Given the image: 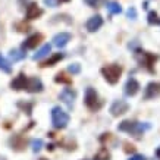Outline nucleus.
<instances>
[{"label":"nucleus","mask_w":160,"mask_h":160,"mask_svg":"<svg viewBox=\"0 0 160 160\" xmlns=\"http://www.w3.org/2000/svg\"><path fill=\"white\" fill-rule=\"evenodd\" d=\"M102 73L104 79H106L109 84H116L119 79H121V75H122V68L119 65H107V66H103L102 68Z\"/></svg>","instance_id":"nucleus-3"},{"label":"nucleus","mask_w":160,"mask_h":160,"mask_svg":"<svg viewBox=\"0 0 160 160\" xmlns=\"http://www.w3.org/2000/svg\"><path fill=\"white\" fill-rule=\"evenodd\" d=\"M54 82L58 84H66V85H69V84H72V79L69 77H66V73L65 72H59L56 77H54Z\"/></svg>","instance_id":"nucleus-21"},{"label":"nucleus","mask_w":160,"mask_h":160,"mask_svg":"<svg viewBox=\"0 0 160 160\" xmlns=\"http://www.w3.org/2000/svg\"><path fill=\"white\" fill-rule=\"evenodd\" d=\"M160 96V85L157 82H150L147 84L146 91H144V100H151Z\"/></svg>","instance_id":"nucleus-11"},{"label":"nucleus","mask_w":160,"mask_h":160,"mask_svg":"<svg viewBox=\"0 0 160 160\" xmlns=\"http://www.w3.org/2000/svg\"><path fill=\"white\" fill-rule=\"evenodd\" d=\"M43 34H40V32H37V34H32L29 35L28 38L24 41V44H22V50H31V49H35L37 46H38L41 41H43Z\"/></svg>","instance_id":"nucleus-10"},{"label":"nucleus","mask_w":160,"mask_h":160,"mask_svg":"<svg viewBox=\"0 0 160 160\" xmlns=\"http://www.w3.org/2000/svg\"><path fill=\"white\" fill-rule=\"evenodd\" d=\"M137 58H138V60H140V63L142 66H146L148 71L153 72V65H154L156 59H157L156 56L147 53V52H138V53H137Z\"/></svg>","instance_id":"nucleus-6"},{"label":"nucleus","mask_w":160,"mask_h":160,"mask_svg":"<svg viewBox=\"0 0 160 160\" xmlns=\"http://www.w3.org/2000/svg\"><path fill=\"white\" fill-rule=\"evenodd\" d=\"M110 154H109V151L106 148H102V150L98 151V154L94 157V160H109Z\"/></svg>","instance_id":"nucleus-25"},{"label":"nucleus","mask_w":160,"mask_h":160,"mask_svg":"<svg viewBox=\"0 0 160 160\" xmlns=\"http://www.w3.org/2000/svg\"><path fill=\"white\" fill-rule=\"evenodd\" d=\"M102 25H103V18L100 15H94V16H91L87 21L85 27H87V29L90 32H96V31H98V29L102 28Z\"/></svg>","instance_id":"nucleus-14"},{"label":"nucleus","mask_w":160,"mask_h":160,"mask_svg":"<svg viewBox=\"0 0 160 160\" xmlns=\"http://www.w3.org/2000/svg\"><path fill=\"white\" fill-rule=\"evenodd\" d=\"M0 71H3V72H6V73L12 72V66H10V63L8 62L2 54H0Z\"/></svg>","instance_id":"nucleus-23"},{"label":"nucleus","mask_w":160,"mask_h":160,"mask_svg":"<svg viewBox=\"0 0 160 160\" xmlns=\"http://www.w3.org/2000/svg\"><path fill=\"white\" fill-rule=\"evenodd\" d=\"M156 156H157V159L160 160V147L157 148V150H156Z\"/></svg>","instance_id":"nucleus-33"},{"label":"nucleus","mask_w":160,"mask_h":160,"mask_svg":"<svg viewBox=\"0 0 160 160\" xmlns=\"http://www.w3.org/2000/svg\"><path fill=\"white\" fill-rule=\"evenodd\" d=\"M31 146H32V151H34V153H38V151L43 148L44 142H43V140H41V138H38V140L32 141V144H31Z\"/></svg>","instance_id":"nucleus-26"},{"label":"nucleus","mask_w":160,"mask_h":160,"mask_svg":"<svg viewBox=\"0 0 160 160\" xmlns=\"http://www.w3.org/2000/svg\"><path fill=\"white\" fill-rule=\"evenodd\" d=\"M9 144L10 147L13 148V150H24L25 146H27V138H24L22 135H19V134H16V135H12L9 140Z\"/></svg>","instance_id":"nucleus-15"},{"label":"nucleus","mask_w":160,"mask_h":160,"mask_svg":"<svg viewBox=\"0 0 160 160\" xmlns=\"http://www.w3.org/2000/svg\"><path fill=\"white\" fill-rule=\"evenodd\" d=\"M68 2H71V0H44V3L50 8H56V6L62 5V3H68Z\"/></svg>","instance_id":"nucleus-27"},{"label":"nucleus","mask_w":160,"mask_h":160,"mask_svg":"<svg viewBox=\"0 0 160 160\" xmlns=\"http://www.w3.org/2000/svg\"><path fill=\"white\" fill-rule=\"evenodd\" d=\"M126 16H128V18H129V19H137V9L135 8H129V9H128V12H126Z\"/></svg>","instance_id":"nucleus-29"},{"label":"nucleus","mask_w":160,"mask_h":160,"mask_svg":"<svg viewBox=\"0 0 160 160\" xmlns=\"http://www.w3.org/2000/svg\"><path fill=\"white\" fill-rule=\"evenodd\" d=\"M71 38H72V35L69 32H59L53 37V46H56L58 49H63L71 41Z\"/></svg>","instance_id":"nucleus-13"},{"label":"nucleus","mask_w":160,"mask_h":160,"mask_svg":"<svg viewBox=\"0 0 160 160\" xmlns=\"http://www.w3.org/2000/svg\"><path fill=\"white\" fill-rule=\"evenodd\" d=\"M63 58H65V54H63V53H54V54H52V56H50L46 62L41 63V66H43V68H50V66H54V65H56L58 62H60Z\"/></svg>","instance_id":"nucleus-17"},{"label":"nucleus","mask_w":160,"mask_h":160,"mask_svg":"<svg viewBox=\"0 0 160 160\" xmlns=\"http://www.w3.org/2000/svg\"><path fill=\"white\" fill-rule=\"evenodd\" d=\"M9 56H10V59H12L13 62H19V60L25 59L27 53H25V50H18V49H15V50H10Z\"/></svg>","instance_id":"nucleus-20"},{"label":"nucleus","mask_w":160,"mask_h":160,"mask_svg":"<svg viewBox=\"0 0 160 160\" xmlns=\"http://www.w3.org/2000/svg\"><path fill=\"white\" fill-rule=\"evenodd\" d=\"M84 103H85V106L90 109V110H98L100 107H102V100L98 97L97 91L94 90L92 87H88L85 90V96H84Z\"/></svg>","instance_id":"nucleus-4"},{"label":"nucleus","mask_w":160,"mask_h":160,"mask_svg":"<svg viewBox=\"0 0 160 160\" xmlns=\"http://www.w3.org/2000/svg\"><path fill=\"white\" fill-rule=\"evenodd\" d=\"M50 50H52V46H50V44H44L43 47L32 56V59H34V60H41V59L46 58V56L50 53Z\"/></svg>","instance_id":"nucleus-18"},{"label":"nucleus","mask_w":160,"mask_h":160,"mask_svg":"<svg viewBox=\"0 0 160 160\" xmlns=\"http://www.w3.org/2000/svg\"><path fill=\"white\" fill-rule=\"evenodd\" d=\"M98 2H100V0H84V3H87L90 8H96V6L98 5Z\"/></svg>","instance_id":"nucleus-31"},{"label":"nucleus","mask_w":160,"mask_h":160,"mask_svg":"<svg viewBox=\"0 0 160 160\" xmlns=\"http://www.w3.org/2000/svg\"><path fill=\"white\" fill-rule=\"evenodd\" d=\"M52 123L56 129H65L69 123V115L59 106L52 109Z\"/></svg>","instance_id":"nucleus-2"},{"label":"nucleus","mask_w":160,"mask_h":160,"mask_svg":"<svg viewBox=\"0 0 160 160\" xmlns=\"http://www.w3.org/2000/svg\"><path fill=\"white\" fill-rule=\"evenodd\" d=\"M16 28H18L19 32H27V31L29 29V25L25 24V22H22V24H16Z\"/></svg>","instance_id":"nucleus-30"},{"label":"nucleus","mask_w":160,"mask_h":160,"mask_svg":"<svg viewBox=\"0 0 160 160\" xmlns=\"http://www.w3.org/2000/svg\"><path fill=\"white\" fill-rule=\"evenodd\" d=\"M128 110H129V104H128L125 100H115L110 106V113L113 115V116L125 115Z\"/></svg>","instance_id":"nucleus-5"},{"label":"nucleus","mask_w":160,"mask_h":160,"mask_svg":"<svg viewBox=\"0 0 160 160\" xmlns=\"http://www.w3.org/2000/svg\"><path fill=\"white\" fill-rule=\"evenodd\" d=\"M38 160H49V159H46V157H40Z\"/></svg>","instance_id":"nucleus-34"},{"label":"nucleus","mask_w":160,"mask_h":160,"mask_svg":"<svg viewBox=\"0 0 160 160\" xmlns=\"http://www.w3.org/2000/svg\"><path fill=\"white\" fill-rule=\"evenodd\" d=\"M43 88H44V85L40 78H37V77L28 78V85H27V91L28 92H41Z\"/></svg>","instance_id":"nucleus-16"},{"label":"nucleus","mask_w":160,"mask_h":160,"mask_svg":"<svg viewBox=\"0 0 160 160\" xmlns=\"http://www.w3.org/2000/svg\"><path fill=\"white\" fill-rule=\"evenodd\" d=\"M59 98H60L69 109H72L73 103H75V98H77V92L73 91L72 88H65V90L59 94Z\"/></svg>","instance_id":"nucleus-8"},{"label":"nucleus","mask_w":160,"mask_h":160,"mask_svg":"<svg viewBox=\"0 0 160 160\" xmlns=\"http://www.w3.org/2000/svg\"><path fill=\"white\" fill-rule=\"evenodd\" d=\"M68 72H71L72 75H75V73H79V72H81V66H79L78 63H72V65H69Z\"/></svg>","instance_id":"nucleus-28"},{"label":"nucleus","mask_w":160,"mask_h":160,"mask_svg":"<svg viewBox=\"0 0 160 160\" xmlns=\"http://www.w3.org/2000/svg\"><path fill=\"white\" fill-rule=\"evenodd\" d=\"M147 21H148V24H150V25H153V24L160 25L159 15H157V12H154V10H151L150 13H148V18H147Z\"/></svg>","instance_id":"nucleus-24"},{"label":"nucleus","mask_w":160,"mask_h":160,"mask_svg":"<svg viewBox=\"0 0 160 160\" xmlns=\"http://www.w3.org/2000/svg\"><path fill=\"white\" fill-rule=\"evenodd\" d=\"M128 160H146V157L141 156V154H134V156H131Z\"/></svg>","instance_id":"nucleus-32"},{"label":"nucleus","mask_w":160,"mask_h":160,"mask_svg":"<svg viewBox=\"0 0 160 160\" xmlns=\"http://www.w3.org/2000/svg\"><path fill=\"white\" fill-rule=\"evenodd\" d=\"M27 85H28V77L24 75L22 72L15 78V79H12V82H10V88L15 90V91H22V90H27Z\"/></svg>","instance_id":"nucleus-9"},{"label":"nucleus","mask_w":160,"mask_h":160,"mask_svg":"<svg viewBox=\"0 0 160 160\" xmlns=\"http://www.w3.org/2000/svg\"><path fill=\"white\" fill-rule=\"evenodd\" d=\"M0 160H6V157H3V156H0Z\"/></svg>","instance_id":"nucleus-35"},{"label":"nucleus","mask_w":160,"mask_h":160,"mask_svg":"<svg viewBox=\"0 0 160 160\" xmlns=\"http://www.w3.org/2000/svg\"><path fill=\"white\" fill-rule=\"evenodd\" d=\"M16 106L19 107L22 112H25L27 115H31L32 113V107H34V103H31V102H18V104Z\"/></svg>","instance_id":"nucleus-22"},{"label":"nucleus","mask_w":160,"mask_h":160,"mask_svg":"<svg viewBox=\"0 0 160 160\" xmlns=\"http://www.w3.org/2000/svg\"><path fill=\"white\" fill-rule=\"evenodd\" d=\"M123 91H125V94L128 97H134L137 92L140 91V82L137 81L135 78H129L125 84V90Z\"/></svg>","instance_id":"nucleus-12"},{"label":"nucleus","mask_w":160,"mask_h":160,"mask_svg":"<svg viewBox=\"0 0 160 160\" xmlns=\"http://www.w3.org/2000/svg\"><path fill=\"white\" fill-rule=\"evenodd\" d=\"M106 8H107V12L110 15H119L122 12V6L118 2H109L106 5Z\"/></svg>","instance_id":"nucleus-19"},{"label":"nucleus","mask_w":160,"mask_h":160,"mask_svg":"<svg viewBox=\"0 0 160 160\" xmlns=\"http://www.w3.org/2000/svg\"><path fill=\"white\" fill-rule=\"evenodd\" d=\"M44 10L40 8L37 3H29L28 6H27V10H25V16H27V19L32 21V19H38L40 16H43Z\"/></svg>","instance_id":"nucleus-7"},{"label":"nucleus","mask_w":160,"mask_h":160,"mask_svg":"<svg viewBox=\"0 0 160 160\" xmlns=\"http://www.w3.org/2000/svg\"><path fill=\"white\" fill-rule=\"evenodd\" d=\"M150 125H147V123H140V122H135V121H123L119 123L118 126V129L122 132H128V134H131L134 137H140L142 132L148 129Z\"/></svg>","instance_id":"nucleus-1"}]
</instances>
